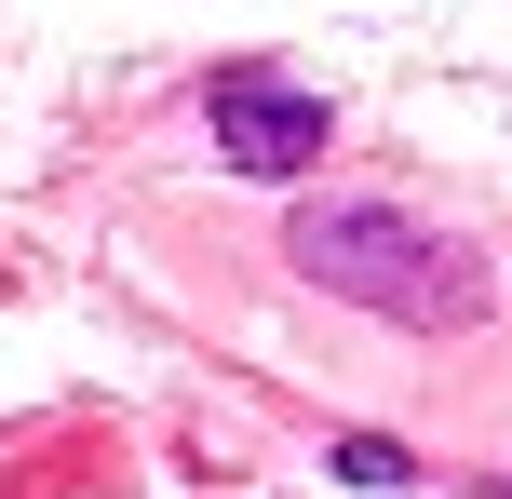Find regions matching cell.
Returning a JSON list of instances; mask_svg holds the SVG:
<instances>
[{"instance_id":"cell-1","label":"cell","mask_w":512,"mask_h":499,"mask_svg":"<svg viewBox=\"0 0 512 499\" xmlns=\"http://www.w3.org/2000/svg\"><path fill=\"white\" fill-rule=\"evenodd\" d=\"M283 257H297V284L351 297V311L378 324H418V338H472V324L499 311L486 257L445 230H418L405 203H297L283 216Z\"/></svg>"},{"instance_id":"cell-2","label":"cell","mask_w":512,"mask_h":499,"mask_svg":"<svg viewBox=\"0 0 512 499\" xmlns=\"http://www.w3.org/2000/svg\"><path fill=\"white\" fill-rule=\"evenodd\" d=\"M203 122H216V149L243 162V176H310V162L337 149V108L310 95V81H283V68H216L203 81Z\"/></svg>"},{"instance_id":"cell-3","label":"cell","mask_w":512,"mask_h":499,"mask_svg":"<svg viewBox=\"0 0 512 499\" xmlns=\"http://www.w3.org/2000/svg\"><path fill=\"white\" fill-rule=\"evenodd\" d=\"M337 473H351V486H418V459L378 446V432H337Z\"/></svg>"},{"instance_id":"cell-4","label":"cell","mask_w":512,"mask_h":499,"mask_svg":"<svg viewBox=\"0 0 512 499\" xmlns=\"http://www.w3.org/2000/svg\"><path fill=\"white\" fill-rule=\"evenodd\" d=\"M499 499H512V473H499Z\"/></svg>"}]
</instances>
